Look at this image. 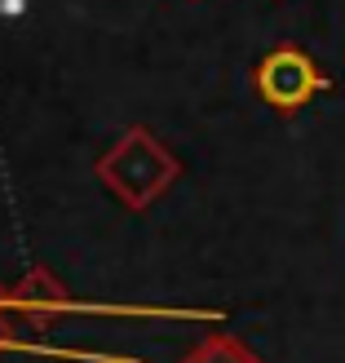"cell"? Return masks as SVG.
<instances>
[{
    "label": "cell",
    "instance_id": "1",
    "mask_svg": "<svg viewBox=\"0 0 345 363\" xmlns=\"http://www.w3.org/2000/svg\"><path fill=\"white\" fill-rule=\"evenodd\" d=\"M98 177L129 208H147L151 199H159L169 191V182L177 177V160L159 147L147 129H133L111 155L98 160Z\"/></svg>",
    "mask_w": 345,
    "mask_h": 363
},
{
    "label": "cell",
    "instance_id": "2",
    "mask_svg": "<svg viewBox=\"0 0 345 363\" xmlns=\"http://www.w3.org/2000/svg\"><path fill=\"white\" fill-rule=\"evenodd\" d=\"M252 80H257L261 102L275 106V111H283V116L301 111L319 89H328V76L315 67V58L301 45H275L257 62V76H252Z\"/></svg>",
    "mask_w": 345,
    "mask_h": 363
},
{
    "label": "cell",
    "instance_id": "3",
    "mask_svg": "<svg viewBox=\"0 0 345 363\" xmlns=\"http://www.w3.org/2000/svg\"><path fill=\"white\" fill-rule=\"evenodd\" d=\"M181 363H261V359L252 354L239 337H208V341H199Z\"/></svg>",
    "mask_w": 345,
    "mask_h": 363
}]
</instances>
